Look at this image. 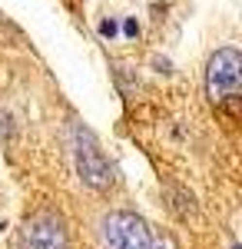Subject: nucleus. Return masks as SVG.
<instances>
[{
	"mask_svg": "<svg viewBox=\"0 0 242 249\" xmlns=\"http://www.w3.org/2000/svg\"><path fill=\"white\" fill-rule=\"evenodd\" d=\"M116 34H120V23H116V20H103V23H100V37H106V40H113L116 37Z\"/></svg>",
	"mask_w": 242,
	"mask_h": 249,
	"instance_id": "39448f33",
	"label": "nucleus"
},
{
	"mask_svg": "<svg viewBox=\"0 0 242 249\" xmlns=\"http://www.w3.org/2000/svg\"><path fill=\"white\" fill-rule=\"evenodd\" d=\"M149 232L146 219L130 210H116L103 216L100 223V246L103 249H149Z\"/></svg>",
	"mask_w": 242,
	"mask_h": 249,
	"instance_id": "f03ea898",
	"label": "nucleus"
},
{
	"mask_svg": "<svg viewBox=\"0 0 242 249\" xmlns=\"http://www.w3.org/2000/svg\"><path fill=\"white\" fill-rule=\"evenodd\" d=\"M149 249H173L169 239H149Z\"/></svg>",
	"mask_w": 242,
	"mask_h": 249,
	"instance_id": "0eeeda50",
	"label": "nucleus"
},
{
	"mask_svg": "<svg viewBox=\"0 0 242 249\" xmlns=\"http://www.w3.org/2000/svg\"><path fill=\"white\" fill-rule=\"evenodd\" d=\"M239 80H242V57L236 47H223L209 57L206 67V93L212 103H229L239 96Z\"/></svg>",
	"mask_w": 242,
	"mask_h": 249,
	"instance_id": "7ed1b4c3",
	"label": "nucleus"
},
{
	"mask_svg": "<svg viewBox=\"0 0 242 249\" xmlns=\"http://www.w3.org/2000/svg\"><path fill=\"white\" fill-rule=\"evenodd\" d=\"M20 249H70V232L56 213H34L20 230Z\"/></svg>",
	"mask_w": 242,
	"mask_h": 249,
	"instance_id": "20e7f679",
	"label": "nucleus"
},
{
	"mask_svg": "<svg viewBox=\"0 0 242 249\" xmlns=\"http://www.w3.org/2000/svg\"><path fill=\"white\" fill-rule=\"evenodd\" d=\"M70 150H73L76 173H80V179H83L90 190L103 193V190H110L113 183H116L110 160H106V153H103L100 143H96V136L90 133L86 126L76 123L73 130H70Z\"/></svg>",
	"mask_w": 242,
	"mask_h": 249,
	"instance_id": "f257e3e1",
	"label": "nucleus"
},
{
	"mask_svg": "<svg viewBox=\"0 0 242 249\" xmlns=\"http://www.w3.org/2000/svg\"><path fill=\"white\" fill-rule=\"evenodd\" d=\"M123 34H126V37H136V34H139V23H136V20H126V23H123Z\"/></svg>",
	"mask_w": 242,
	"mask_h": 249,
	"instance_id": "423d86ee",
	"label": "nucleus"
}]
</instances>
